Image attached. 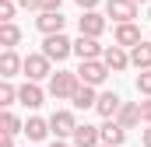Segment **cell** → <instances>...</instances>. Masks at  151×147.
I'll return each instance as SVG.
<instances>
[{
    "instance_id": "obj_9",
    "label": "cell",
    "mask_w": 151,
    "mask_h": 147,
    "mask_svg": "<svg viewBox=\"0 0 151 147\" xmlns=\"http://www.w3.org/2000/svg\"><path fill=\"white\" fill-rule=\"evenodd\" d=\"M18 74H25V56H18V49H4L0 53V77L11 81Z\"/></svg>"
},
{
    "instance_id": "obj_24",
    "label": "cell",
    "mask_w": 151,
    "mask_h": 147,
    "mask_svg": "<svg viewBox=\"0 0 151 147\" xmlns=\"http://www.w3.org/2000/svg\"><path fill=\"white\" fill-rule=\"evenodd\" d=\"M14 11H18L14 0H0V25H11L14 21Z\"/></svg>"
},
{
    "instance_id": "obj_26",
    "label": "cell",
    "mask_w": 151,
    "mask_h": 147,
    "mask_svg": "<svg viewBox=\"0 0 151 147\" xmlns=\"http://www.w3.org/2000/svg\"><path fill=\"white\" fill-rule=\"evenodd\" d=\"M18 7H21V11H39V14H42V0H18Z\"/></svg>"
},
{
    "instance_id": "obj_14",
    "label": "cell",
    "mask_w": 151,
    "mask_h": 147,
    "mask_svg": "<svg viewBox=\"0 0 151 147\" xmlns=\"http://www.w3.org/2000/svg\"><path fill=\"white\" fill-rule=\"evenodd\" d=\"M119 109H123V98H119L116 91H102V95H99L95 112H99L102 119H116V116H119Z\"/></svg>"
},
{
    "instance_id": "obj_30",
    "label": "cell",
    "mask_w": 151,
    "mask_h": 147,
    "mask_svg": "<svg viewBox=\"0 0 151 147\" xmlns=\"http://www.w3.org/2000/svg\"><path fill=\"white\" fill-rule=\"evenodd\" d=\"M141 144L151 147V126H148V130H141Z\"/></svg>"
},
{
    "instance_id": "obj_12",
    "label": "cell",
    "mask_w": 151,
    "mask_h": 147,
    "mask_svg": "<svg viewBox=\"0 0 151 147\" xmlns=\"http://www.w3.org/2000/svg\"><path fill=\"white\" fill-rule=\"evenodd\" d=\"M18 102H21L25 109H39V105L46 102V91L39 88L35 81H25V84L18 88Z\"/></svg>"
},
{
    "instance_id": "obj_20",
    "label": "cell",
    "mask_w": 151,
    "mask_h": 147,
    "mask_svg": "<svg viewBox=\"0 0 151 147\" xmlns=\"http://www.w3.org/2000/svg\"><path fill=\"white\" fill-rule=\"evenodd\" d=\"M130 67L137 70H151V42H141L130 49Z\"/></svg>"
},
{
    "instance_id": "obj_23",
    "label": "cell",
    "mask_w": 151,
    "mask_h": 147,
    "mask_svg": "<svg viewBox=\"0 0 151 147\" xmlns=\"http://www.w3.org/2000/svg\"><path fill=\"white\" fill-rule=\"evenodd\" d=\"M14 102H18V88H14L11 81H4V84H0V105H4V109H11Z\"/></svg>"
},
{
    "instance_id": "obj_27",
    "label": "cell",
    "mask_w": 151,
    "mask_h": 147,
    "mask_svg": "<svg viewBox=\"0 0 151 147\" xmlns=\"http://www.w3.org/2000/svg\"><path fill=\"white\" fill-rule=\"evenodd\" d=\"M141 119L151 126V98H144V102H141Z\"/></svg>"
},
{
    "instance_id": "obj_8",
    "label": "cell",
    "mask_w": 151,
    "mask_h": 147,
    "mask_svg": "<svg viewBox=\"0 0 151 147\" xmlns=\"http://www.w3.org/2000/svg\"><path fill=\"white\" fill-rule=\"evenodd\" d=\"M144 39H141V25L137 21H130V25H116L113 32V46H119V49H134V46H141Z\"/></svg>"
},
{
    "instance_id": "obj_33",
    "label": "cell",
    "mask_w": 151,
    "mask_h": 147,
    "mask_svg": "<svg viewBox=\"0 0 151 147\" xmlns=\"http://www.w3.org/2000/svg\"><path fill=\"white\" fill-rule=\"evenodd\" d=\"M134 4H148V7H151V0H134Z\"/></svg>"
},
{
    "instance_id": "obj_18",
    "label": "cell",
    "mask_w": 151,
    "mask_h": 147,
    "mask_svg": "<svg viewBox=\"0 0 151 147\" xmlns=\"http://www.w3.org/2000/svg\"><path fill=\"white\" fill-rule=\"evenodd\" d=\"M53 130H49V119H42V116H28L25 119V137L28 140H46Z\"/></svg>"
},
{
    "instance_id": "obj_16",
    "label": "cell",
    "mask_w": 151,
    "mask_h": 147,
    "mask_svg": "<svg viewBox=\"0 0 151 147\" xmlns=\"http://www.w3.org/2000/svg\"><path fill=\"white\" fill-rule=\"evenodd\" d=\"M102 144H109V147H123V140H127V130L116 123V119H102Z\"/></svg>"
},
{
    "instance_id": "obj_2",
    "label": "cell",
    "mask_w": 151,
    "mask_h": 147,
    "mask_svg": "<svg viewBox=\"0 0 151 147\" xmlns=\"http://www.w3.org/2000/svg\"><path fill=\"white\" fill-rule=\"evenodd\" d=\"M39 53H42L49 63H63V60L74 53V42H70L67 35H46V39H42V49H39Z\"/></svg>"
},
{
    "instance_id": "obj_7",
    "label": "cell",
    "mask_w": 151,
    "mask_h": 147,
    "mask_svg": "<svg viewBox=\"0 0 151 147\" xmlns=\"http://www.w3.org/2000/svg\"><path fill=\"white\" fill-rule=\"evenodd\" d=\"M106 18H113L116 25H130L137 18V4L134 0H106Z\"/></svg>"
},
{
    "instance_id": "obj_11",
    "label": "cell",
    "mask_w": 151,
    "mask_h": 147,
    "mask_svg": "<svg viewBox=\"0 0 151 147\" xmlns=\"http://www.w3.org/2000/svg\"><path fill=\"white\" fill-rule=\"evenodd\" d=\"M63 25H67V18L63 14H53V11H42L35 18V28L42 32V39L46 35H63Z\"/></svg>"
},
{
    "instance_id": "obj_25",
    "label": "cell",
    "mask_w": 151,
    "mask_h": 147,
    "mask_svg": "<svg viewBox=\"0 0 151 147\" xmlns=\"http://www.w3.org/2000/svg\"><path fill=\"white\" fill-rule=\"evenodd\" d=\"M137 95L151 98V70H141V74H137Z\"/></svg>"
},
{
    "instance_id": "obj_13",
    "label": "cell",
    "mask_w": 151,
    "mask_h": 147,
    "mask_svg": "<svg viewBox=\"0 0 151 147\" xmlns=\"http://www.w3.org/2000/svg\"><path fill=\"white\" fill-rule=\"evenodd\" d=\"M102 63H106L113 74H123L127 67H130V53H127V49H119V46H106V53H102Z\"/></svg>"
},
{
    "instance_id": "obj_35",
    "label": "cell",
    "mask_w": 151,
    "mask_h": 147,
    "mask_svg": "<svg viewBox=\"0 0 151 147\" xmlns=\"http://www.w3.org/2000/svg\"><path fill=\"white\" fill-rule=\"evenodd\" d=\"M99 147H109V144H99Z\"/></svg>"
},
{
    "instance_id": "obj_34",
    "label": "cell",
    "mask_w": 151,
    "mask_h": 147,
    "mask_svg": "<svg viewBox=\"0 0 151 147\" xmlns=\"http://www.w3.org/2000/svg\"><path fill=\"white\" fill-rule=\"evenodd\" d=\"M148 21H151V7H148Z\"/></svg>"
},
{
    "instance_id": "obj_19",
    "label": "cell",
    "mask_w": 151,
    "mask_h": 147,
    "mask_svg": "<svg viewBox=\"0 0 151 147\" xmlns=\"http://www.w3.org/2000/svg\"><path fill=\"white\" fill-rule=\"evenodd\" d=\"M70 105H74V109H95V105H99V91L88 88V84H81L74 91V98H70Z\"/></svg>"
},
{
    "instance_id": "obj_15",
    "label": "cell",
    "mask_w": 151,
    "mask_h": 147,
    "mask_svg": "<svg viewBox=\"0 0 151 147\" xmlns=\"http://www.w3.org/2000/svg\"><path fill=\"white\" fill-rule=\"evenodd\" d=\"M70 144H74V147H99V144H102V130L84 123V126H77V130H74Z\"/></svg>"
},
{
    "instance_id": "obj_22",
    "label": "cell",
    "mask_w": 151,
    "mask_h": 147,
    "mask_svg": "<svg viewBox=\"0 0 151 147\" xmlns=\"http://www.w3.org/2000/svg\"><path fill=\"white\" fill-rule=\"evenodd\" d=\"M0 46L4 49H14V46H21V28L11 21V25H0Z\"/></svg>"
},
{
    "instance_id": "obj_28",
    "label": "cell",
    "mask_w": 151,
    "mask_h": 147,
    "mask_svg": "<svg viewBox=\"0 0 151 147\" xmlns=\"http://www.w3.org/2000/svg\"><path fill=\"white\" fill-rule=\"evenodd\" d=\"M60 7H63V0H42V11H53V14H60Z\"/></svg>"
},
{
    "instance_id": "obj_31",
    "label": "cell",
    "mask_w": 151,
    "mask_h": 147,
    "mask_svg": "<svg viewBox=\"0 0 151 147\" xmlns=\"http://www.w3.org/2000/svg\"><path fill=\"white\" fill-rule=\"evenodd\" d=\"M0 147H14V137H0Z\"/></svg>"
},
{
    "instance_id": "obj_17",
    "label": "cell",
    "mask_w": 151,
    "mask_h": 147,
    "mask_svg": "<svg viewBox=\"0 0 151 147\" xmlns=\"http://www.w3.org/2000/svg\"><path fill=\"white\" fill-rule=\"evenodd\" d=\"M116 123H119L123 130H134L137 123H144V119H141V102H123V109H119V116H116Z\"/></svg>"
},
{
    "instance_id": "obj_5",
    "label": "cell",
    "mask_w": 151,
    "mask_h": 147,
    "mask_svg": "<svg viewBox=\"0 0 151 147\" xmlns=\"http://www.w3.org/2000/svg\"><path fill=\"white\" fill-rule=\"evenodd\" d=\"M109 67L102 63V60H84L81 67H77V77H81V84H88V88H99L106 77H109Z\"/></svg>"
},
{
    "instance_id": "obj_32",
    "label": "cell",
    "mask_w": 151,
    "mask_h": 147,
    "mask_svg": "<svg viewBox=\"0 0 151 147\" xmlns=\"http://www.w3.org/2000/svg\"><path fill=\"white\" fill-rule=\"evenodd\" d=\"M49 147H70V144H67V140H53Z\"/></svg>"
},
{
    "instance_id": "obj_6",
    "label": "cell",
    "mask_w": 151,
    "mask_h": 147,
    "mask_svg": "<svg viewBox=\"0 0 151 147\" xmlns=\"http://www.w3.org/2000/svg\"><path fill=\"white\" fill-rule=\"evenodd\" d=\"M46 77H53V63L42 56V53H28L25 56V81H46Z\"/></svg>"
},
{
    "instance_id": "obj_21",
    "label": "cell",
    "mask_w": 151,
    "mask_h": 147,
    "mask_svg": "<svg viewBox=\"0 0 151 147\" xmlns=\"http://www.w3.org/2000/svg\"><path fill=\"white\" fill-rule=\"evenodd\" d=\"M0 133H4V137H18V133H25V123H21L11 109H4V116H0Z\"/></svg>"
},
{
    "instance_id": "obj_3",
    "label": "cell",
    "mask_w": 151,
    "mask_h": 147,
    "mask_svg": "<svg viewBox=\"0 0 151 147\" xmlns=\"http://www.w3.org/2000/svg\"><path fill=\"white\" fill-rule=\"evenodd\" d=\"M77 126H81V123H77L74 109H56L53 116H49V130L56 133V140H70Z\"/></svg>"
},
{
    "instance_id": "obj_10",
    "label": "cell",
    "mask_w": 151,
    "mask_h": 147,
    "mask_svg": "<svg viewBox=\"0 0 151 147\" xmlns=\"http://www.w3.org/2000/svg\"><path fill=\"white\" fill-rule=\"evenodd\" d=\"M106 46H99V39H88V35H77L74 39V56L84 63V60H102Z\"/></svg>"
},
{
    "instance_id": "obj_1",
    "label": "cell",
    "mask_w": 151,
    "mask_h": 147,
    "mask_svg": "<svg viewBox=\"0 0 151 147\" xmlns=\"http://www.w3.org/2000/svg\"><path fill=\"white\" fill-rule=\"evenodd\" d=\"M77 88H81L77 70H56L53 77H49V95H53L56 102H70Z\"/></svg>"
},
{
    "instance_id": "obj_29",
    "label": "cell",
    "mask_w": 151,
    "mask_h": 147,
    "mask_svg": "<svg viewBox=\"0 0 151 147\" xmlns=\"http://www.w3.org/2000/svg\"><path fill=\"white\" fill-rule=\"evenodd\" d=\"M77 7H81V11H95V7H99V4H102V0H74Z\"/></svg>"
},
{
    "instance_id": "obj_4",
    "label": "cell",
    "mask_w": 151,
    "mask_h": 147,
    "mask_svg": "<svg viewBox=\"0 0 151 147\" xmlns=\"http://www.w3.org/2000/svg\"><path fill=\"white\" fill-rule=\"evenodd\" d=\"M109 28V18L106 14H99V11H84L81 18H77V32L88 39H102V32Z\"/></svg>"
}]
</instances>
